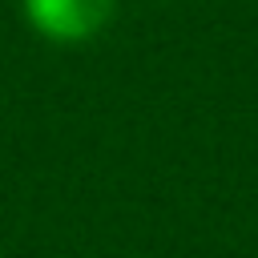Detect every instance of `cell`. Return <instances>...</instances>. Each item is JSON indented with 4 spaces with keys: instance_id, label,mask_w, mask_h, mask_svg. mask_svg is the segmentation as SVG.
<instances>
[{
    "instance_id": "6da1fadb",
    "label": "cell",
    "mask_w": 258,
    "mask_h": 258,
    "mask_svg": "<svg viewBox=\"0 0 258 258\" xmlns=\"http://www.w3.org/2000/svg\"><path fill=\"white\" fill-rule=\"evenodd\" d=\"M113 8L117 0H24L32 28L48 40H89L109 24Z\"/></svg>"
}]
</instances>
